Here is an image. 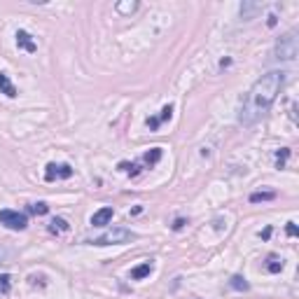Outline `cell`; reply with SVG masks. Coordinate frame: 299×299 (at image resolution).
<instances>
[{"instance_id":"1","label":"cell","mask_w":299,"mask_h":299,"mask_svg":"<svg viewBox=\"0 0 299 299\" xmlns=\"http://www.w3.org/2000/svg\"><path fill=\"white\" fill-rule=\"evenodd\" d=\"M283 84H285V73H281V70H271V73L262 75V78L250 87V91L246 94V98L241 101L238 124H243V126L257 124V122L271 110L273 101L278 98Z\"/></svg>"},{"instance_id":"2","label":"cell","mask_w":299,"mask_h":299,"mask_svg":"<svg viewBox=\"0 0 299 299\" xmlns=\"http://www.w3.org/2000/svg\"><path fill=\"white\" fill-rule=\"evenodd\" d=\"M299 54V40H297V33L290 31L285 35L276 40V47H273V56L278 61H295Z\"/></svg>"},{"instance_id":"3","label":"cell","mask_w":299,"mask_h":299,"mask_svg":"<svg viewBox=\"0 0 299 299\" xmlns=\"http://www.w3.org/2000/svg\"><path fill=\"white\" fill-rule=\"evenodd\" d=\"M136 234L131 232V229H124V227H115V229H110V232H105L103 236H98V238H94L91 243L98 248L103 246H119V243H129L133 241Z\"/></svg>"},{"instance_id":"4","label":"cell","mask_w":299,"mask_h":299,"mask_svg":"<svg viewBox=\"0 0 299 299\" xmlns=\"http://www.w3.org/2000/svg\"><path fill=\"white\" fill-rule=\"evenodd\" d=\"M0 224H5V227L12 229V232H24L28 227V218H26V213L5 208V210H0Z\"/></svg>"},{"instance_id":"5","label":"cell","mask_w":299,"mask_h":299,"mask_svg":"<svg viewBox=\"0 0 299 299\" xmlns=\"http://www.w3.org/2000/svg\"><path fill=\"white\" fill-rule=\"evenodd\" d=\"M73 175V166L70 164H47L45 169V180L47 182H54V180H68Z\"/></svg>"},{"instance_id":"6","label":"cell","mask_w":299,"mask_h":299,"mask_svg":"<svg viewBox=\"0 0 299 299\" xmlns=\"http://www.w3.org/2000/svg\"><path fill=\"white\" fill-rule=\"evenodd\" d=\"M112 215H115V210L110 208V206H103V208H98L91 215V224L94 227H105V224H110Z\"/></svg>"},{"instance_id":"7","label":"cell","mask_w":299,"mask_h":299,"mask_svg":"<svg viewBox=\"0 0 299 299\" xmlns=\"http://www.w3.org/2000/svg\"><path fill=\"white\" fill-rule=\"evenodd\" d=\"M16 47L24 49V52H28V54H33L35 49H38L35 40L31 38V33H26V31H16Z\"/></svg>"},{"instance_id":"8","label":"cell","mask_w":299,"mask_h":299,"mask_svg":"<svg viewBox=\"0 0 299 299\" xmlns=\"http://www.w3.org/2000/svg\"><path fill=\"white\" fill-rule=\"evenodd\" d=\"M152 271H155V264H152V262H143V264H138L136 269H131V278H133V281H143V278H147Z\"/></svg>"},{"instance_id":"9","label":"cell","mask_w":299,"mask_h":299,"mask_svg":"<svg viewBox=\"0 0 299 299\" xmlns=\"http://www.w3.org/2000/svg\"><path fill=\"white\" fill-rule=\"evenodd\" d=\"M0 91H2L7 98H16V87L10 82V78H7L5 73H0Z\"/></svg>"},{"instance_id":"10","label":"cell","mask_w":299,"mask_h":299,"mask_svg":"<svg viewBox=\"0 0 299 299\" xmlns=\"http://www.w3.org/2000/svg\"><path fill=\"white\" fill-rule=\"evenodd\" d=\"M264 267H267V271L269 273H281L283 271V257H278V255H269Z\"/></svg>"},{"instance_id":"11","label":"cell","mask_w":299,"mask_h":299,"mask_svg":"<svg viewBox=\"0 0 299 299\" xmlns=\"http://www.w3.org/2000/svg\"><path fill=\"white\" fill-rule=\"evenodd\" d=\"M229 287L236 290V292H248V290H250V283H248L243 276L236 273V276H232V281H229Z\"/></svg>"},{"instance_id":"12","label":"cell","mask_w":299,"mask_h":299,"mask_svg":"<svg viewBox=\"0 0 299 299\" xmlns=\"http://www.w3.org/2000/svg\"><path fill=\"white\" fill-rule=\"evenodd\" d=\"M68 229H70V224H68L63 218H54V220L49 222V232H52V234H63Z\"/></svg>"},{"instance_id":"13","label":"cell","mask_w":299,"mask_h":299,"mask_svg":"<svg viewBox=\"0 0 299 299\" xmlns=\"http://www.w3.org/2000/svg\"><path fill=\"white\" fill-rule=\"evenodd\" d=\"M262 10V5L260 2H252V5H241V16H243V21H250L252 19V14H257Z\"/></svg>"},{"instance_id":"14","label":"cell","mask_w":299,"mask_h":299,"mask_svg":"<svg viewBox=\"0 0 299 299\" xmlns=\"http://www.w3.org/2000/svg\"><path fill=\"white\" fill-rule=\"evenodd\" d=\"M161 155H164V152H161V147H152V150H150V152H147V155L143 157V164H147V166L152 169V166H155L157 161L161 159Z\"/></svg>"},{"instance_id":"15","label":"cell","mask_w":299,"mask_h":299,"mask_svg":"<svg viewBox=\"0 0 299 299\" xmlns=\"http://www.w3.org/2000/svg\"><path fill=\"white\" fill-rule=\"evenodd\" d=\"M276 199V192H252L250 194V204H260V201H271Z\"/></svg>"},{"instance_id":"16","label":"cell","mask_w":299,"mask_h":299,"mask_svg":"<svg viewBox=\"0 0 299 299\" xmlns=\"http://www.w3.org/2000/svg\"><path fill=\"white\" fill-rule=\"evenodd\" d=\"M10 290H12V276L0 273V295H10Z\"/></svg>"},{"instance_id":"17","label":"cell","mask_w":299,"mask_h":299,"mask_svg":"<svg viewBox=\"0 0 299 299\" xmlns=\"http://www.w3.org/2000/svg\"><path fill=\"white\" fill-rule=\"evenodd\" d=\"M287 157H290V150H287V147H281V150L276 152V166H278V169H285Z\"/></svg>"},{"instance_id":"18","label":"cell","mask_w":299,"mask_h":299,"mask_svg":"<svg viewBox=\"0 0 299 299\" xmlns=\"http://www.w3.org/2000/svg\"><path fill=\"white\" fill-rule=\"evenodd\" d=\"M136 10H138V2H117L119 14H133Z\"/></svg>"},{"instance_id":"19","label":"cell","mask_w":299,"mask_h":299,"mask_svg":"<svg viewBox=\"0 0 299 299\" xmlns=\"http://www.w3.org/2000/svg\"><path fill=\"white\" fill-rule=\"evenodd\" d=\"M28 210H31L33 215H45V213L49 210V206H47L45 201H38V204H31V206H28Z\"/></svg>"},{"instance_id":"20","label":"cell","mask_w":299,"mask_h":299,"mask_svg":"<svg viewBox=\"0 0 299 299\" xmlns=\"http://www.w3.org/2000/svg\"><path fill=\"white\" fill-rule=\"evenodd\" d=\"M171 117H173V105H164V108H161V115H159V117H157V119H159V124H161V122H169V119Z\"/></svg>"},{"instance_id":"21","label":"cell","mask_w":299,"mask_h":299,"mask_svg":"<svg viewBox=\"0 0 299 299\" xmlns=\"http://www.w3.org/2000/svg\"><path fill=\"white\" fill-rule=\"evenodd\" d=\"M285 232H287V236H297V224L295 222H287Z\"/></svg>"},{"instance_id":"22","label":"cell","mask_w":299,"mask_h":299,"mask_svg":"<svg viewBox=\"0 0 299 299\" xmlns=\"http://www.w3.org/2000/svg\"><path fill=\"white\" fill-rule=\"evenodd\" d=\"M182 227H185V220H182V218H178V220L173 222V229H175V232H180Z\"/></svg>"}]
</instances>
